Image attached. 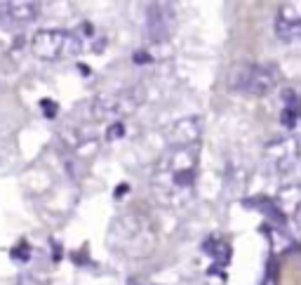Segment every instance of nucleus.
<instances>
[{
	"label": "nucleus",
	"mask_w": 301,
	"mask_h": 285,
	"mask_svg": "<svg viewBox=\"0 0 301 285\" xmlns=\"http://www.w3.org/2000/svg\"><path fill=\"white\" fill-rule=\"evenodd\" d=\"M200 144H167L151 172V188L162 205L181 207L196 194Z\"/></svg>",
	"instance_id": "1"
},
{
	"label": "nucleus",
	"mask_w": 301,
	"mask_h": 285,
	"mask_svg": "<svg viewBox=\"0 0 301 285\" xmlns=\"http://www.w3.org/2000/svg\"><path fill=\"white\" fill-rule=\"evenodd\" d=\"M144 102H146V90H144V85L120 87V90L97 94V97L92 99V113L99 121L120 123L123 118L134 113Z\"/></svg>",
	"instance_id": "2"
},
{
	"label": "nucleus",
	"mask_w": 301,
	"mask_h": 285,
	"mask_svg": "<svg viewBox=\"0 0 301 285\" xmlns=\"http://www.w3.org/2000/svg\"><path fill=\"white\" fill-rule=\"evenodd\" d=\"M31 52L40 61H64L73 59L83 52V40L75 31L45 29L31 38Z\"/></svg>",
	"instance_id": "3"
},
{
	"label": "nucleus",
	"mask_w": 301,
	"mask_h": 285,
	"mask_svg": "<svg viewBox=\"0 0 301 285\" xmlns=\"http://www.w3.org/2000/svg\"><path fill=\"white\" fill-rule=\"evenodd\" d=\"M280 85V73L273 64H238L231 73V87L242 94H252V97H266Z\"/></svg>",
	"instance_id": "4"
},
{
	"label": "nucleus",
	"mask_w": 301,
	"mask_h": 285,
	"mask_svg": "<svg viewBox=\"0 0 301 285\" xmlns=\"http://www.w3.org/2000/svg\"><path fill=\"white\" fill-rule=\"evenodd\" d=\"M179 24L177 0H148L146 7V33L153 45H165Z\"/></svg>",
	"instance_id": "5"
},
{
	"label": "nucleus",
	"mask_w": 301,
	"mask_h": 285,
	"mask_svg": "<svg viewBox=\"0 0 301 285\" xmlns=\"http://www.w3.org/2000/svg\"><path fill=\"white\" fill-rule=\"evenodd\" d=\"M266 160L270 163V170L276 175H294L299 165V146L294 137H287L283 141H273L266 149Z\"/></svg>",
	"instance_id": "6"
},
{
	"label": "nucleus",
	"mask_w": 301,
	"mask_h": 285,
	"mask_svg": "<svg viewBox=\"0 0 301 285\" xmlns=\"http://www.w3.org/2000/svg\"><path fill=\"white\" fill-rule=\"evenodd\" d=\"M38 12V0H0V19L10 24H31Z\"/></svg>",
	"instance_id": "7"
},
{
	"label": "nucleus",
	"mask_w": 301,
	"mask_h": 285,
	"mask_svg": "<svg viewBox=\"0 0 301 285\" xmlns=\"http://www.w3.org/2000/svg\"><path fill=\"white\" fill-rule=\"evenodd\" d=\"M276 36L278 40L292 45L299 40L301 36V19L299 12H296L294 5H283L278 10V17H276Z\"/></svg>",
	"instance_id": "8"
},
{
	"label": "nucleus",
	"mask_w": 301,
	"mask_h": 285,
	"mask_svg": "<svg viewBox=\"0 0 301 285\" xmlns=\"http://www.w3.org/2000/svg\"><path fill=\"white\" fill-rule=\"evenodd\" d=\"M167 139H170V144H200V139H203V118L188 115V118L177 121L167 132Z\"/></svg>",
	"instance_id": "9"
}]
</instances>
